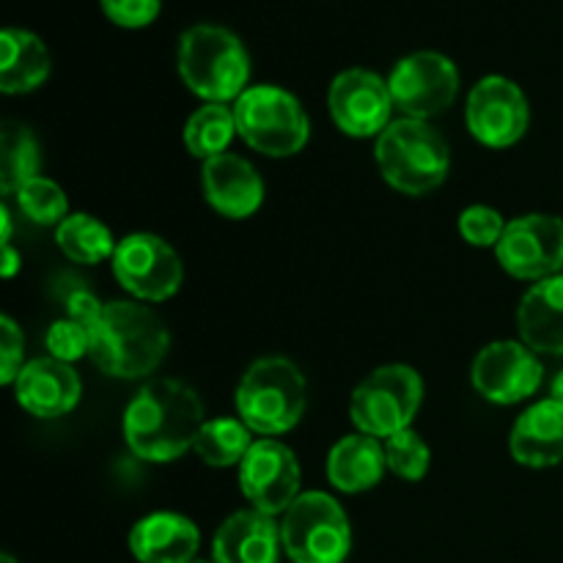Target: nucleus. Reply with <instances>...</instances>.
I'll list each match as a JSON object with an SVG mask.
<instances>
[{"label": "nucleus", "mask_w": 563, "mask_h": 563, "mask_svg": "<svg viewBox=\"0 0 563 563\" xmlns=\"http://www.w3.org/2000/svg\"><path fill=\"white\" fill-rule=\"evenodd\" d=\"M203 405L196 390L174 377L143 385L124 412V440L146 462L179 460L196 445L203 427Z\"/></svg>", "instance_id": "1"}, {"label": "nucleus", "mask_w": 563, "mask_h": 563, "mask_svg": "<svg viewBox=\"0 0 563 563\" xmlns=\"http://www.w3.org/2000/svg\"><path fill=\"white\" fill-rule=\"evenodd\" d=\"M168 346L170 335L163 319L137 302H110L91 330V361L108 377H148L165 361Z\"/></svg>", "instance_id": "2"}, {"label": "nucleus", "mask_w": 563, "mask_h": 563, "mask_svg": "<svg viewBox=\"0 0 563 563\" xmlns=\"http://www.w3.org/2000/svg\"><path fill=\"white\" fill-rule=\"evenodd\" d=\"M179 75L192 93L225 104L247 91L251 58L240 36L220 25H192L179 38Z\"/></svg>", "instance_id": "3"}, {"label": "nucleus", "mask_w": 563, "mask_h": 563, "mask_svg": "<svg viewBox=\"0 0 563 563\" xmlns=\"http://www.w3.org/2000/svg\"><path fill=\"white\" fill-rule=\"evenodd\" d=\"M379 170L394 190L423 196L440 187L451 168V148L429 121L399 119L377 137Z\"/></svg>", "instance_id": "4"}, {"label": "nucleus", "mask_w": 563, "mask_h": 563, "mask_svg": "<svg viewBox=\"0 0 563 563\" xmlns=\"http://www.w3.org/2000/svg\"><path fill=\"white\" fill-rule=\"evenodd\" d=\"M308 405V385L289 357H262L236 388V412L251 432L273 438L300 423Z\"/></svg>", "instance_id": "5"}, {"label": "nucleus", "mask_w": 563, "mask_h": 563, "mask_svg": "<svg viewBox=\"0 0 563 563\" xmlns=\"http://www.w3.org/2000/svg\"><path fill=\"white\" fill-rule=\"evenodd\" d=\"M236 132L267 157H291L311 135V124L295 93L278 86H253L234 102Z\"/></svg>", "instance_id": "6"}, {"label": "nucleus", "mask_w": 563, "mask_h": 563, "mask_svg": "<svg viewBox=\"0 0 563 563\" xmlns=\"http://www.w3.org/2000/svg\"><path fill=\"white\" fill-rule=\"evenodd\" d=\"M423 401V379L405 363L379 366L355 388L350 401L352 423L372 438H394L410 429Z\"/></svg>", "instance_id": "7"}, {"label": "nucleus", "mask_w": 563, "mask_h": 563, "mask_svg": "<svg viewBox=\"0 0 563 563\" xmlns=\"http://www.w3.org/2000/svg\"><path fill=\"white\" fill-rule=\"evenodd\" d=\"M280 542L291 563H344L352 550V528L339 500L302 493L286 509Z\"/></svg>", "instance_id": "8"}, {"label": "nucleus", "mask_w": 563, "mask_h": 563, "mask_svg": "<svg viewBox=\"0 0 563 563\" xmlns=\"http://www.w3.org/2000/svg\"><path fill=\"white\" fill-rule=\"evenodd\" d=\"M394 104L407 119H432L454 104L460 93V69L454 60L434 49L405 55L388 77Z\"/></svg>", "instance_id": "9"}, {"label": "nucleus", "mask_w": 563, "mask_h": 563, "mask_svg": "<svg viewBox=\"0 0 563 563\" xmlns=\"http://www.w3.org/2000/svg\"><path fill=\"white\" fill-rule=\"evenodd\" d=\"M113 275L137 300L163 302L179 291L185 269L179 253L163 236L130 234L115 245Z\"/></svg>", "instance_id": "10"}, {"label": "nucleus", "mask_w": 563, "mask_h": 563, "mask_svg": "<svg viewBox=\"0 0 563 563\" xmlns=\"http://www.w3.org/2000/svg\"><path fill=\"white\" fill-rule=\"evenodd\" d=\"M500 267L522 280H544L563 269V218L522 214L506 223L498 247Z\"/></svg>", "instance_id": "11"}, {"label": "nucleus", "mask_w": 563, "mask_h": 563, "mask_svg": "<svg viewBox=\"0 0 563 563\" xmlns=\"http://www.w3.org/2000/svg\"><path fill=\"white\" fill-rule=\"evenodd\" d=\"M531 124V108L515 80L489 75L473 86L467 97V126L473 137L489 148L515 146Z\"/></svg>", "instance_id": "12"}, {"label": "nucleus", "mask_w": 563, "mask_h": 563, "mask_svg": "<svg viewBox=\"0 0 563 563\" xmlns=\"http://www.w3.org/2000/svg\"><path fill=\"white\" fill-rule=\"evenodd\" d=\"M240 489L253 509L264 515H286L300 498V465L289 445L278 440H258L240 465Z\"/></svg>", "instance_id": "13"}, {"label": "nucleus", "mask_w": 563, "mask_h": 563, "mask_svg": "<svg viewBox=\"0 0 563 563\" xmlns=\"http://www.w3.org/2000/svg\"><path fill=\"white\" fill-rule=\"evenodd\" d=\"M328 108L341 132L352 137L383 135L394 113L388 80L372 69H346L335 75L328 91Z\"/></svg>", "instance_id": "14"}, {"label": "nucleus", "mask_w": 563, "mask_h": 563, "mask_svg": "<svg viewBox=\"0 0 563 563\" xmlns=\"http://www.w3.org/2000/svg\"><path fill=\"white\" fill-rule=\"evenodd\" d=\"M544 368L522 341H495L473 361V388L495 405H517L539 390Z\"/></svg>", "instance_id": "15"}, {"label": "nucleus", "mask_w": 563, "mask_h": 563, "mask_svg": "<svg viewBox=\"0 0 563 563\" xmlns=\"http://www.w3.org/2000/svg\"><path fill=\"white\" fill-rule=\"evenodd\" d=\"M82 385L75 368L55 357H38L22 366L14 383L16 405L36 418H60L80 401Z\"/></svg>", "instance_id": "16"}, {"label": "nucleus", "mask_w": 563, "mask_h": 563, "mask_svg": "<svg viewBox=\"0 0 563 563\" xmlns=\"http://www.w3.org/2000/svg\"><path fill=\"white\" fill-rule=\"evenodd\" d=\"M203 192L214 212L245 220L264 203V181L258 170L240 154H218L203 163Z\"/></svg>", "instance_id": "17"}, {"label": "nucleus", "mask_w": 563, "mask_h": 563, "mask_svg": "<svg viewBox=\"0 0 563 563\" xmlns=\"http://www.w3.org/2000/svg\"><path fill=\"white\" fill-rule=\"evenodd\" d=\"M280 522L264 511H236L220 526L212 542L214 563H278Z\"/></svg>", "instance_id": "18"}, {"label": "nucleus", "mask_w": 563, "mask_h": 563, "mask_svg": "<svg viewBox=\"0 0 563 563\" xmlns=\"http://www.w3.org/2000/svg\"><path fill=\"white\" fill-rule=\"evenodd\" d=\"M198 544V528L174 511L143 517L130 533V550L141 563H192Z\"/></svg>", "instance_id": "19"}, {"label": "nucleus", "mask_w": 563, "mask_h": 563, "mask_svg": "<svg viewBox=\"0 0 563 563\" xmlns=\"http://www.w3.org/2000/svg\"><path fill=\"white\" fill-rule=\"evenodd\" d=\"M522 344L537 355H563V275H553L526 291L517 311Z\"/></svg>", "instance_id": "20"}, {"label": "nucleus", "mask_w": 563, "mask_h": 563, "mask_svg": "<svg viewBox=\"0 0 563 563\" xmlns=\"http://www.w3.org/2000/svg\"><path fill=\"white\" fill-rule=\"evenodd\" d=\"M511 456L526 467H553L563 462V405L544 399L517 418L509 440Z\"/></svg>", "instance_id": "21"}, {"label": "nucleus", "mask_w": 563, "mask_h": 563, "mask_svg": "<svg viewBox=\"0 0 563 563\" xmlns=\"http://www.w3.org/2000/svg\"><path fill=\"white\" fill-rule=\"evenodd\" d=\"M385 467H388L385 445L363 432L341 438L328 454V478L341 493H366L377 487Z\"/></svg>", "instance_id": "22"}, {"label": "nucleus", "mask_w": 563, "mask_h": 563, "mask_svg": "<svg viewBox=\"0 0 563 563\" xmlns=\"http://www.w3.org/2000/svg\"><path fill=\"white\" fill-rule=\"evenodd\" d=\"M49 77V49L25 27L0 33V88L5 93H27Z\"/></svg>", "instance_id": "23"}, {"label": "nucleus", "mask_w": 563, "mask_h": 563, "mask_svg": "<svg viewBox=\"0 0 563 563\" xmlns=\"http://www.w3.org/2000/svg\"><path fill=\"white\" fill-rule=\"evenodd\" d=\"M42 168V152L27 126L3 121L0 130V190L9 192L20 190L25 181L38 176Z\"/></svg>", "instance_id": "24"}, {"label": "nucleus", "mask_w": 563, "mask_h": 563, "mask_svg": "<svg viewBox=\"0 0 563 563\" xmlns=\"http://www.w3.org/2000/svg\"><path fill=\"white\" fill-rule=\"evenodd\" d=\"M236 132L234 110L220 102H207L187 119L185 124V146L192 157H201L203 163L218 154H225L231 137Z\"/></svg>", "instance_id": "25"}, {"label": "nucleus", "mask_w": 563, "mask_h": 563, "mask_svg": "<svg viewBox=\"0 0 563 563\" xmlns=\"http://www.w3.org/2000/svg\"><path fill=\"white\" fill-rule=\"evenodd\" d=\"M60 253L77 264H99L104 258H113L115 240L104 223H99L91 214H69L55 231Z\"/></svg>", "instance_id": "26"}, {"label": "nucleus", "mask_w": 563, "mask_h": 563, "mask_svg": "<svg viewBox=\"0 0 563 563\" xmlns=\"http://www.w3.org/2000/svg\"><path fill=\"white\" fill-rule=\"evenodd\" d=\"M251 429L236 418H214L207 421L198 432L196 451L207 465L212 467H231L242 465L245 454L251 451Z\"/></svg>", "instance_id": "27"}, {"label": "nucleus", "mask_w": 563, "mask_h": 563, "mask_svg": "<svg viewBox=\"0 0 563 563\" xmlns=\"http://www.w3.org/2000/svg\"><path fill=\"white\" fill-rule=\"evenodd\" d=\"M14 198L22 214L38 225H60L69 218L66 214V209H69L66 192L53 179H47V176H33L31 181H25L14 192Z\"/></svg>", "instance_id": "28"}, {"label": "nucleus", "mask_w": 563, "mask_h": 563, "mask_svg": "<svg viewBox=\"0 0 563 563\" xmlns=\"http://www.w3.org/2000/svg\"><path fill=\"white\" fill-rule=\"evenodd\" d=\"M385 460H388V471H394L399 478L421 482L429 471V462H432V451H429L427 440L421 434L405 429V432H396L394 438H388Z\"/></svg>", "instance_id": "29"}, {"label": "nucleus", "mask_w": 563, "mask_h": 563, "mask_svg": "<svg viewBox=\"0 0 563 563\" xmlns=\"http://www.w3.org/2000/svg\"><path fill=\"white\" fill-rule=\"evenodd\" d=\"M44 344H47L49 357L64 363H75L80 361L82 355H91V330L82 328L75 319L64 317L47 330Z\"/></svg>", "instance_id": "30"}, {"label": "nucleus", "mask_w": 563, "mask_h": 563, "mask_svg": "<svg viewBox=\"0 0 563 563\" xmlns=\"http://www.w3.org/2000/svg\"><path fill=\"white\" fill-rule=\"evenodd\" d=\"M504 231H506L504 218H500L498 209L493 207L476 203V207H467L465 212L460 214L462 240L471 242V245L476 247H498Z\"/></svg>", "instance_id": "31"}, {"label": "nucleus", "mask_w": 563, "mask_h": 563, "mask_svg": "<svg viewBox=\"0 0 563 563\" xmlns=\"http://www.w3.org/2000/svg\"><path fill=\"white\" fill-rule=\"evenodd\" d=\"M22 355H25V339L22 330L11 317L0 319V383L14 385L22 372Z\"/></svg>", "instance_id": "32"}, {"label": "nucleus", "mask_w": 563, "mask_h": 563, "mask_svg": "<svg viewBox=\"0 0 563 563\" xmlns=\"http://www.w3.org/2000/svg\"><path fill=\"white\" fill-rule=\"evenodd\" d=\"M102 14L121 27H143L157 20L159 0H99Z\"/></svg>", "instance_id": "33"}, {"label": "nucleus", "mask_w": 563, "mask_h": 563, "mask_svg": "<svg viewBox=\"0 0 563 563\" xmlns=\"http://www.w3.org/2000/svg\"><path fill=\"white\" fill-rule=\"evenodd\" d=\"M64 308H66V317L75 319V322H80L82 328L88 330L97 328V322L102 319V311H104L99 297L93 295V291H88L86 286H71L64 297Z\"/></svg>", "instance_id": "34"}, {"label": "nucleus", "mask_w": 563, "mask_h": 563, "mask_svg": "<svg viewBox=\"0 0 563 563\" xmlns=\"http://www.w3.org/2000/svg\"><path fill=\"white\" fill-rule=\"evenodd\" d=\"M20 267H22L20 253H16L9 242V245H3V264H0V273H3V278H14Z\"/></svg>", "instance_id": "35"}, {"label": "nucleus", "mask_w": 563, "mask_h": 563, "mask_svg": "<svg viewBox=\"0 0 563 563\" xmlns=\"http://www.w3.org/2000/svg\"><path fill=\"white\" fill-rule=\"evenodd\" d=\"M0 220H3V236H0V242H3V245H9L11 242V214H9V209H0Z\"/></svg>", "instance_id": "36"}, {"label": "nucleus", "mask_w": 563, "mask_h": 563, "mask_svg": "<svg viewBox=\"0 0 563 563\" xmlns=\"http://www.w3.org/2000/svg\"><path fill=\"white\" fill-rule=\"evenodd\" d=\"M550 399L561 401V405H563V372L555 374L553 385H550Z\"/></svg>", "instance_id": "37"}, {"label": "nucleus", "mask_w": 563, "mask_h": 563, "mask_svg": "<svg viewBox=\"0 0 563 563\" xmlns=\"http://www.w3.org/2000/svg\"><path fill=\"white\" fill-rule=\"evenodd\" d=\"M0 563H16V561L11 559V555H3V559H0Z\"/></svg>", "instance_id": "38"}, {"label": "nucleus", "mask_w": 563, "mask_h": 563, "mask_svg": "<svg viewBox=\"0 0 563 563\" xmlns=\"http://www.w3.org/2000/svg\"><path fill=\"white\" fill-rule=\"evenodd\" d=\"M192 563H203V561H192Z\"/></svg>", "instance_id": "39"}]
</instances>
